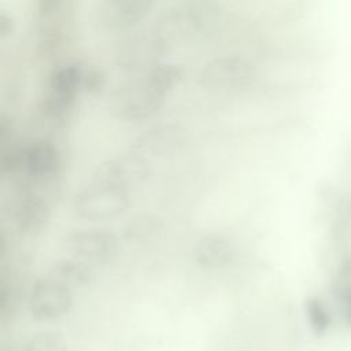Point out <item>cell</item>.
Instances as JSON below:
<instances>
[{
	"instance_id": "1",
	"label": "cell",
	"mask_w": 351,
	"mask_h": 351,
	"mask_svg": "<svg viewBox=\"0 0 351 351\" xmlns=\"http://www.w3.org/2000/svg\"><path fill=\"white\" fill-rule=\"evenodd\" d=\"M130 203V186L95 174L93 180L77 192L73 208L80 218L106 221L128 211Z\"/></svg>"
},
{
	"instance_id": "5",
	"label": "cell",
	"mask_w": 351,
	"mask_h": 351,
	"mask_svg": "<svg viewBox=\"0 0 351 351\" xmlns=\"http://www.w3.org/2000/svg\"><path fill=\"white\" fill-rule=\"evenodd\" d=\"M47 276L63 282L71 289L88 287L95 281L93 266L71 256L56 259Z\"/></svg>"
},
{
	"instance_id": "4",
	"label": "cell",
	"mask_w": 351,
	"mask_h": 351,
	"mask_svg": "<svg viewBox=\"0 0 351 351\" xmlns=\"http://www.w3.org/2000/svg\"><path fill=\"white\" fill-rule=\"evenodd\" d=\"M154 3L145 0H110L99 3L96 19L108 30H126L138 25Z\"/></svg>"
},
{
	"instance_id": "2",
	"label": "cell",
	"mask_w": 351,
	"mask_h": 351,
	"mask_svg": "<svg viewBox=\"0 0 351 351\" xmlns=\"http://www.w3.org/2000/svg\"><path fill=\"white\" fill-rule=\"evenodd\" d=\"M71 306V288L49 276L38 277L29 288L27 310L38 322L59 319L70 311Z\"/></svg>"
},
{
	"instance_id": "7",
	"label": "cell",
	"mask_w": 351,
	"mask_h": 351,
	"mask_svg": "<svg viewBox=\"0 0 351 351\" xmlns=\"http://www.w3.org/2000/svg\"><path fill=\"white\" fill-rule=\"evenodd\" d=\"M304 311L311 332L315 336L325 335L332 324V315L326 304L319 298L310 296L304 302Z\"/></svg>"
},
{
	"instance_id": "6",
	"label": "cell",
	"mask_w": 351,
	"mask_h": 351,
	"mask_svg": "<svg viewBox=\"0 0 351 351\" xmlns=\"http://www.w3.org/2000/svg\"><path fill=\"white\" fill-rule=\"evenodd\" d=\"M21 351H70L67 339L58 330H38L29 336Z\"/></svg>"
},
{
	"instance_id": "8",
	"label": "cell",
	"mask_w": 351,
	"mask_h": 351,
	"mask_svg": "<svg viewBox=\"0 0 351 351\" xmlns=\"http://www.w3.org/2000/svg\"><path fill=\"white\" fill-rule=\"evenodd\" d=\"M335 293L340 302L344 319L351 325V287H347L343 289H336Z\"/></svg>"
},
{
	"instance_id": "3",
	"label": "cell",
	"mask_w": 351,
	"mask_h": 351,
	"mask_svg": "<svg viewBox=\"0 0 351 351\" xmlns=\"http://www.w3.org/2000/svg\"><path fill=\"white\" fill-rule=\"evenodd\" d=\"M118 236L106 229L73 230L64 237V250L69 256L89 265H106L119 254Z\"/></svg>"
}]
</instances>
